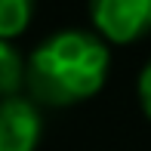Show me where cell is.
Masks as SVG:
<instances>
[{"instance_id": "obj_1", "label": "cell", "mask_w": 151, "mask_h": 151, "mask_svg": "<svg viewBox=\"0 0 151 151\" xmlns=\"http://www.w3.org/2000/svg\"><path fill=\"white\" fill-rule=\"evenodd\" d=\"M111 52L93 31L68 28L46 37L25 65V83L31 102L68 108L93 99L108 80Z\"/></svg>"}, {"instance_id": "obj_2", "label": "cell", "mask_w": 151, "mask_h": 151, "mask_svg": "<svg viewBox=\"0 0 151 151\" xmlns=\"http://www.w3.org/2000/svg\"><path fill=\"white\" fill-rule=\"evenodd\" d=\"M90 19L105 43H136L151 31V0H90Z\"/></svg>"}, {"instance_id": "obj_3", "label": "cell", "mask_w": 151, "mask_h": 151, "mask_svg": "<svg viewBox=\"0 0 151 151\" xmlns=\"http://www.w3.org/2000/svg\"><path fill=\"white\" fill-rule=\"evenodd\" d=\"M43 136V117L37 102L25 96L0 99V151H37Z\"/></svg>"}, {"instance_id": "obj_4", "label": "cell", "mask_w": 151, "mask_h": 151, "mask_svg": "<svg viewBox=\"0 0 151 151\" xmlns=\"http://www.w3.org/2000/svg\"><path fill=\"white\" fill-rule=\"evenodd\" d=\"M25 86V59L9 40H0V99L19 96Z\"/></svg>"}, {"instance_id": "obj_5", "label": "cell", "mask_w": 151, "mask_h": 151, "mask_svg": "<svg viewBox=\"0 0 151 151\" xmlns=\"http://www.w3.org/2000/svg\"><path fill=\"white\" fill-rule=\"evenodd\" d=\"M34 0H0V40H16L28 31Z\"/></svg>"}, {"instance_id": "obj_6", "label": "cell", "mask_w": 151, "mask_h": 151, "mask_svg": "<svg viewBox=\"0 0 151 151\" xmlns=\"http://www.w3.org/2000/svg\"><path fill=\"white\" fill-rule=\"evenodd\" d=\"M136 93H139V105H142V111H145V117L151 120V59L145 62V68H142V74H139Z\"/></svg>"}]
</instances>
